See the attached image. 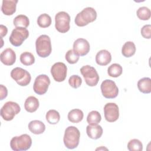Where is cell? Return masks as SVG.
Segmentation results:
<instances>
[{
	"mask_svg": "<svg viewBox=\"0 0 151 151\" xmlns=\"http://www.w3.org/2000/svg\"><path fill=\"white\" fill-rule=\"evenodd\" d=\"M80 132L74 126H70L66 128L64 132L63 141L65 147L69 149L76 148L80 141Z\"/></svg>",
	"mask_w": 151,
	"mask_h": 151,
	"instance_id": "6da1fadb",
	"label": "cell"
},
{
	"mask_svg": "<svg viewBox=\"0 0 151 151\" xmlns=\"http://www.w3.org/2000/svg\"><path fill=\"white\" fill-rule=\"evenodd\" d=\"M35 48L37 54L40 57L45 58L49 56L52 51L50 37L45 34L39 36L35 41Z\"/></svg>",
	"mask_w": 151,
	"mask_h": 151,
	"instance_id": "7a4b0ae2",
	"label": "cell"
},
{
	"mask_svg": "<svg viewBox=\"0 0 151 151\" xmlns=\"http://www.w3.org/2000/svg\"><path fill=\"white\" fill-rule=\"evenodd\" d=\"M97 18V12L92 7H86L78 12L75 17L74 22L78 27H84L94 21Z\"/></svg>",
	"mask_w": 151,
	"mask_h": 151,
	"instance_id": "3957f363",
	"label": "cell"
},
{
	"mask_svg": "<svg viewBox=\"0 0 151 151\" xmlns=\"http://www.w3.org/2000/svg\"><path fill=\"white\" fill-rule=\"evenodd\" d=\"M32 145V139L27 134L12 137L10 142L11 148L14 151H25L28 150Z\"/></svg>",
	"mask_w": 151,
	"mask_h": 151,
	"instance_id": "277c9868",
	"label": "cell"
},
{
	"mask_svg": "<svg viewBox=\"0 0 151 151\" xmlns=\"http://www.w3.org/2000/svg\"><path fill=\"white\" fill-rule=\"evenodd\" d=\"M21 110L19 104L14 101H9L6 102L1 109V116L6 121L12 120L15 116L19 113Z\"/></svg>",
	"mask_w": 151,
	"mask_h": 151,
	"instance_id": "5b68a950",
	"label": "cell"
},
{
	"mask_svg": "<svg viewBox=\"0 0 151 151\" xmlns=\"http://www.w3.org/2000/svg\"><path fill=\"white\" fill-rule=\"evenodd\" d=\"M80 72L88 86L93 87L97 84L99 76L94 67L89 65H84L80 68Z\"/></svg>",
	"mask_w": 151,
	"mask_h": 151,
	"instance_id": "8992f818",
	"label": "cell"
},
{
	"mask_svg": "<svg viewBox=\"0 0 151 151\" xmlns=\"http://www.w3.org/2000/svg\"><path fill=\"white\" fill-rule=\"evenodd\" d=\"M70 17L65 11L58 12L55 16V27L61 33H65L69 31Z\"/></svg>",
	"mask_w": 151,
	"mask_h": 151,
	"instance_id": "52a82bcc",
	"label": "cell"
},
{
	"mask_svg": "<svg viewBox=\"0 0 151 151\" xmlns=\"http://www.w3.org/2000/svg\"><path fill=\"white\" fill-rule=\"evenodd\" d=\"M11 77L21 86L28 85L31 80L30 73L21 67H15L11 71Z\"/></svg>",
	"mask_w": 151,
	"mask_h": 151,
	"instance_id": "ba28073f",
	"label": "cell"
},
{
	"mask_svg": "<svg viewBox=\"0 0 151 151\" xmlns=\"http://www.w3.org/2000/svg\"><path fill=\"white\" fill-rule=\"evenodd\" d=\"M29 31L25 28L16 27L11 32L9 38V42L15 47L20 46L28 37Z\"/></svg>",
	"mask_w": 151,
	"mask_h": 151,
	"instance_id": "9c48e42d",
	"label": "cell"
},
{
	"mask_svg": "<svg viewBox=\"0 0 151 151\" xmlns=\"http://www.w3.org/2000/svg\"><path fill=\"white\" fill-rule=\"evenodd\" d=\"M103 96L106 99H114L119 94V88L115 82L113 80L106 79L104 80L100 86Z\"/></svg>",
	"mask_w": 151,
	"mask_h": 151,
	"instance_id": "30bf717a",
	"label": "cell"
},
{
	"mask_svg": "<svg viewBox=\"0 0 151 151\" xmlns=\"http://www.w3.org/2000/svg\"><path fill=\"white\" fill-rule=\"evenodd\" d=\"M50 84V80L48 76L45 74H40L35 79L33 90L37 94L42 95L47 91Z\"/></svg>",
	"mask_w": 151,
	"mask_h": 151,
	"instance_id": "8fae6325",
	"label": "cell"
},
{
	"mask_svg": "<svg viewBox=\"0 0 151 151\" xmlns=\"http://www.w3.org/2000/svg\"><path fill=\"white\" fill-rule=\"evenodd\" d=\"M67 67L61 62L54 64L51 68V73L54 80L57 82L63 81L67 77Z\"/></svg>",
	"mask_w": 151,
	"mask_h": 151,
	"instance_id": "7c38bea8",
	"label": "cell"
},
{
	"mask_svg": "<svg viewBox=\"0 0 151 151\" xmlns=\"http://www.w3.org/2000/svg\"><path fill=\"white\" fill-rule=\"evenodd\" d=\"M105 119L109 122L116 121L119 117V109L114 103H107L104 106Z\"/></svg>",
	"mask_w": 151,
	"mask_h": 151,
	"instance_id": "4fadbf2b",
	"label": "cell"
},
{
	"mask_svg": "<svg viewBox=\"0 0 151 151\" xmlns=\"http://www.w3.org/2000/svg\"><path fill=\"white\" fill-rule=\"evenodd\" d=\"M90 49V44L84 38H78L74 42L73 50L80 56H84L87 54Z\"/></svg>",
	"mask_w": 151,
	"mask_h": 151,
	"instance_id": "5bb4252c",
	"label": "cell"
},
{
	"mask_svg": "<svg viewBox=\"0 0 151 151\" xmlns=\"http://www.w3.org/2000/svg\"><path fill=\"white\" fill-rule=\"evenodd\" d=\"M1 61L6 65H12L16 61V54L15 51L8 48L5 49L0 55Z\"/></svg>",
	"mask_w": 151,
	"mask_h": 151,
	"instance_id": "9a60e30c",
	"label": "cell"
},
{
	"mask_svg": "<svg viewBox=\"0 0 151 151\" xmlns=\"http://www.w3.org/2000/svg\"><path fill=\"white\" fill-rule=\"evenodd\" d=\"M18 0H3L1 11L6 15H11L16 11Z\"/></svg>",
	"mask_w": 151,
	"mask_h": 151,
	"instance_id": "2e32d148",
	"label": "cell"
},
{
	"mask_svg": "<svg viewBox=\"0 0 151 151\" xmlns=\"http://www.w3.org/2000/svg\"><path fill=\"white\" fill-rule=\"evenodd\" d=\"M111 60V54L106 50H100L96 55V62L100 65H106L110 63Z\"/></svg>",
	"mask_w": 151,
	"mask_h": 151,
	"instance_id": "e0dca14e",
	"label": "cell"
},
{
	"mask_svg": "<svg viewBox=\"0 0 151 151\" xmlns=\"http://www.w3.org/2000/svg\"><path fill=\"white\" fill-rule=\"evenodd\" d=\"M28 129L31 133L35 134H40L44 132L45 125L40 120H34L29 123Z\"/></svg>",
	"mask_w": 151,
	"mask_h": 151,
	"instance_id": "ac0fdd59",
	"label": "cell"
},
{
	"mask_svg": "<svg viewBox=\"0 0 151 151\" xmlns=\"http://www.w3.org/2000/svg\"><path fill=\"white\" fill-rule=\"evenodd\" d=\"M88 136L92 139H99L103 134V129L100 125H88L86 127Z\"/></svg>",
	"mask_w": 151,
	"mask_h": 151,
	"instance_id": "d6986e66",
	"label": "cell"
},
{
	"mask_svg": "<svg viewBox=\"0 0 151 151\" xmlns=\"http://www.w3.org/2000/svg\"><path fill=\"white\" fill-rule=\"evenodd\" d=\"M39 105V101L35 97L29 96L25 101L24 108L28 112L33 113L38 109Z\"/></svg>",
	"mask_w": 151,
	"mask_h": 151,
	"instance_id": "ffe728a7",
	"label": "cell"
},
{
	"mask_svg": "<svg viewBox=\"0 0 151 151\" xmlns=\"http://www.w3.org/2000/svg\"><path fill=\"white\" fill-rule=\"evenodd\" d=\"M137 87L139 91L145 94L151 92V79L149 77H143L137 82Z\"/></svg>",
	"mask_w": 151,
	"mask_h": 151,
	"instance_id": "44dd1931",
	"label": "cell"
},
{
	"mask_svg": "<svg viewBox=\"0 0 151 151\" xmlns=\"http://www.w3.org/2000/svg\"><path fill=\"white\" fill-rule=\"evenodd\" d=\"M67 117L68 120L71 123H77L83 120L84 114L80 109H74L68 112Z\"/></svg>",
	"mask_w": 151,
	"mask_h": 151,
	"instance_id": "7402d4cb",
	"label": "cell"
},
{
	"mask_svg": "<svg viewBox=\"0 0 151 151\" xmlns=\"http://www.w3.org/2000/svg\"><path fill=\"white\" fill-rule=\"evenodd\" d=\"M136 45L132 41L126 42L122 48V54L125 57H130L135 54Z\"/></svg>",
	"mask_w": 151,
	"mask_h": 151,
	"instance_id": "603a6c76",
	"label": "cell"
},
{
	"mask_svg": "<svg viewBox=\"0 0 151 151\" xmlns=\"http://www.w3.org/2000/svg\"><path fill=\"white\" fill-rule=\"evenodd\" d=\"M45 118L48 123L51 124H56L60 119V115L58 111L52 109L48 110L45 115Z\"/></svg>",
	"mask_w": 151,
	"mask_h": 151,
	"instance_id": "cb8c5ba5",
	"label": "cell"
},
{
	"mask_svg": "<svg viewBox=\"0 0 151 151\" xmlns=\"http://www.w3.org/2000/svg\"><path fill=\"white\" fill-rule=\"evenodd\" d=\"M13 23L16 27L26 28L29 24V20L25 15H18L14 18Z\"/></svg>",
	"mask_w": 151,
	"mask_h": 151,
	"instance_id": "d4e9b609",
	"label": "cell"
},
{
	"mask_svg": "<svg viewBox=\"0 0 151 151\" xmlns=\"http://www.w3.org/2000/svg\"><path fill=\"white\" fill-rule=\"evenodd\" d=\"M101 116L100 113L96 110L90 111L87 117V122L90 125H97L100 122Z\"/></svg>",
	"mask_w": 151,
	"mask_h": 151,
	"instance_id": "484cf974",
	"label": "cell"
},
{
	"mask_svg": "<svg viewBox=\"0 0 151 151\" xmlns=\"http://www.w3.org/2000/svg\"><path fill=\"white\" fill-rule=\"evenodd\" d=\"M122 67L117 63L112 64L107 68V73L109 76L112 77H119L122 74Z\"/></svg>",
	"mask_w": 151,
	"mask_h": 151,
	"instance_id": "4316f807",
	"label": "cell"
},
{
	"mask_svg": "<svg viewBox=\"0 0 151 151\" xmlns=\"http://www.w3.org/2000/svg\"><path fill=\"white\" fill-rule=\"evenodd\" d=\"M21 63L24 65H31L35 62V57L33 54L29 52L25 51L22 52L19 58Z\"/></svg>",
	"mask_w": 151,
	"mask_h": 151,
	"instance_id": "83f0119b",
	"label": "cell"
},
{
	"mask_svg": "<svg viewBox=\"0 0 151 151\" xmlns=\"http://www.w3.org/2000/svg\"><path fill=\"white\" fill-rule=\"evenodd\" d=\"M37 24L41 28L48 27L51 24V18L47 14H41L38 17Z\"/></svg>",
	"mask_w": 151,
	"mask_h": 151,
	"instance_id": "f1b7e54d",
	"label": "cell"
},
{
	"mask_svg": "<svg viewBox=\"0 0 151 151\" xmlns=\"http://www.w3.org/2000/svg\"><path fill=\"white\" fill-rule=\"evenodd\" d=\"M137 17L141 20H148L150 18L151 12L149 8L146 6H141L136 11Z\"/></svg>",
	"mask_w": 151,
	"mask_h": 151,
	"instance_id": "f546056e",
	"label": "cell"
},
{
	"mask_svg": "<svg viewBox=\"0 0 151 151\" xmlns=\"http://www.w3.org/2000/svg\"><path fill=\"white\" fill-rule=\"evenodd\" d=\"M127 149L130 151H141L143 150V145L139 140L133 139L128 142Z\"/></svg>",
	"mask_w": 151,
	"mask_h": 151,
	"instance_id": "4dcf8cb0",
	"label": "cell"
},
{
	"mask_svg": "<svg viewBox=\"0 0 151 151\" xmlns=\"http://www.w3.org/2000/svg\"><path fill=\"white\" fill-rule=\"evenodd\" d=\"M79 56L73 50H69L65 54V60L68 63L73 64L78 61Z\"/></svg>",
	"mask_w": 151,
	"mask_h": 151,
	"instance_id": "1f68e13d",
	"label": "cell"
},
{
	"mask_svg": "<svg viewBox=\"0 0 151 151\" xmlns=\"http://www.w3.org/2000/svg\"><path fill=\"white\" fill-rule=\"evenodd\" d=\"M68 83L74 88H77L82 83L81 78L78 75H73L68 79Z\"/></svg>",
	"mask_w": 151,
	"mask_h": 151,
	"instance_id": "d6a6232c",
	"label": "cell"
},
{
	"mask_svg": "<svg viewBox=\"0 0 151 151\" xmlns=\"http://www.w3.org/2000/svg\"><path fill=\"white\" fill-rule=\"evenodd\" d=\"M140 32L143 38L150 39L151 38V25L150 24L145 25L141 28Z\"/></svg>",
	"mask_w": 151,
	"mask_h": 151,
	"instance_id": "836d02e7",
	"label": "cell"
},
{
	"mask_svg": "<svg viewBox=\"0 0 151 151\" xmlns=\"http://www.w3.org/2000/svg\"><path fill=\"white\" fill-rule=\"evenodd\" d=\"M1 90H0V99L2 100L5 98L8 95V90L5 86H4L2 84L0 85Z\"/></svg>",
	"mask_w": 151,
	"mask_h": 151,
	"instance_id": "e575fe53",
	"label": "cell"
},
{
	"mask_svg": "<svg viewBox=\"0 0 151 151\" xmlns=\"http://www.w3.org/2000/svg\"><path fill=\"white\" fill-rule=\"evenodd\" d=\"M0 29H1V37L2 38L3 37L6 35L8 32V29L6 26L1 24L0 25Z\"/></svg>",
	"mask_w": 151,
	"mask_h": 151,
	"instance_id": "d590c367",
	"label": "cell"
}]
</instances>
